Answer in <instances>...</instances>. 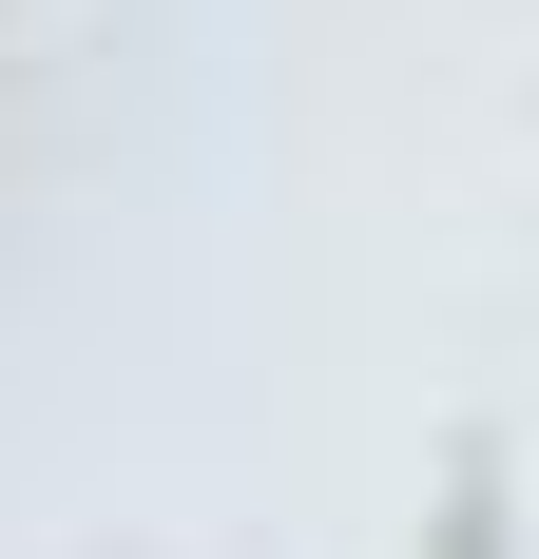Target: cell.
I'll return each mask as SVG.
<instances>
[{"mask_svg": "<svg viewBox=\"0 0 539 559\" xmlns=\"http://www.w3.org/2000/svg\"><path fill=\"white\" fill-rule=\"evenodd\" d=\"M424 559H501V463H463V483H443V521H424Z\"/></svg>", "mask_w": 539, "mask_h": 559, "instance_id": "1", "label": "cell"}]
</instances>
